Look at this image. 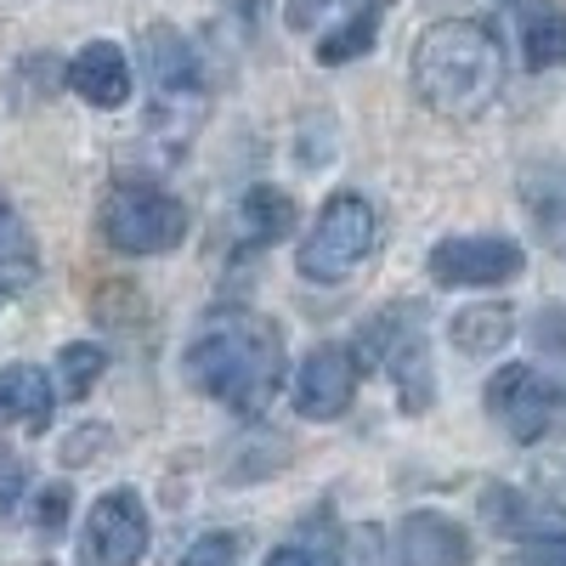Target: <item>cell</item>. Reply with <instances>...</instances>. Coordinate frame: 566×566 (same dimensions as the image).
Returning a JSON list of instances; mask_svg holds the SVG:
<instances>
[{
	"mask_svg": "<svg viewBox=\"0 0 566 566\" xmlns=\"http://www.w3.org/2000/svg\"><path fill=\"white\" fill-rule=\"evenodd\" d=\"M522 199L533 210L538 227V244L566 255V165H533L522 176Z\"/></svg>",
	"mask_w": 566,
	"mask_h": 566,
	"instance_id": "5bb4252c",
	"label": "cell"
},
{
	"mask_svg": "<svg viewBox=\"0 0 566 566\" xmlns=\"http://www.w3.org/2000/svg\"><path fill=\"white\" fill-rule=\"evenodd\" d=\"M148 555V510L130 488H114L91 504L80 527V560L85 566H136Z\"/></svg>",
	"mask_w": 566,
	"mask_h": 566,
	"instance_id": "ba28073f",
	"label": "cell"
},
{
	"mask_svg": "<svg viewBox=\"0 0 566 566\" xmlns=\"http://www.w3.org/2000/svg\"><path fill=\"white\" fill-rule=\"evenodd\" d=\"M142 69H148V85H154V108H148V130L165 136V148L181 154L193 142L199 119H205V63L199 52L187 45L181 29L170 23H154L142 29Z\"/></svg>",
	"mask_w": 566,
	"mask_h": 566,
	"instance_id": "3957f363",
	"label": "cell"
},
{
	"mask_svg": "<svg viewBox=\"0 0 566 566\" xmlns=\"http://www.w3.org/2000/svg\"><path fill=\"white\" fill-rule=\"evenodd\" d=\"M69 504H74V493H69L63 482H52V488L34 499V527H40L45 538H57V533L69 527Z\"/></svg>",
	"mask_w": 566,
	"mask_h": 566,
	"instance_id": "603a6c76",
	"label": "cell"
},
{
	"mask_svg": "<svg viewBox=\"0 0 566 566\" xmlns=\"http://www.w3.org/2000/svg\"><path fill=\"white\" fill-rule=\"evenodd\" d=\"M374 544H380V566H470L464 527H453L448 515H431V510L408 515L391 538L374 533Z\"/></svg>",
	"mask_w": 566,
	"mask_h": 566,
	"instance_id": "8fae6325",
	"label": "cell"
},
{
	"mask_svg": "<svg viewBox=\"0 0 566 566\" xmlns=\"http://www.w3.org/2000/svg\"><path fill=\"white\" fill-rule=\"evenodd\" d=\"M108 374V352L103 346H91V340H74V346H63V357H57V386H63V397H85L91 386H97Z\"/></svg>",
	"mask_w": 566,
	"mask_h": 566,
	"instance_id": "ffe728a7",
	"label": "cell"
},
{
	"mask_svg": "<svg viewBox=\"0 0 566 566\" xmlns=\"http://www.w3.org/2000/svg\"><path fill=\"white\" fill-rule=\"evenodd\" d=\"M515 23H522V57H527L533 74L566 63V12L555 7V0H522V7H515Z\"/></svg>",
	"mask_w": 566,
	"mask_h": 566,
	"instance_id": "9a60e30c",
	"label": "cell"
},
{
	"mask_svg": "<svg viewBox=\"0 0 566 566\" xmlns=\"http://www.w3.org/2000/svg\"><path fill=\"white\" fill-rule=\"evenodd\" d=\"M386 12H391V0H363V7H357L335 34H323V40H317V63H323V69H340V63L368 57V52H374V40H380Z\"/></svg>",
	"mask_w": 566,
	"mask_h": 566,
	"instance_id": "e0dca14e",
	"label": "cell"
},
{
	"mask_svg": "<svg viewBox=\"0 0 566 566\" xmlns=\"http://www.w3.org/2000/svg\"><path fill=\"white\" fill-rule=\"evenodd\" d=\"M510 328H515V312L510 306H499V301H488V306H464L459 317H453V346L464 352V357H488V352H499V346H510Z\"/></svg>",
	"mask_w": 566,
	"mask_h": 566,
	"instance_id": "d6986e66",
	"label": "cell"
},
{
	"mask_svg": "<svg viewBox=\"0 0 566 566\" xmlns=\"http://www.w3.org/2000/svg\"><path fill=\"white\" fill-rule=\"evenodd\" d=\"M515 566H566V527H555L544 538H527V549H522Z\"/></svg>",
	"mask_w": 566,
	"mask_h": 566,
	"instance_id": "484cf974",
	"label": "cell"
},
{
	"mask_svg": "<svg viewBox=\"0 0 566 566\" xmlns=\"http://www.w3.org/2000/svg\"><path fill=\"white\" fill-rule=\"evenodd\" d=\"M69 85L80 91L91 108H125L130 85H136L130 80V57L119 52L114 40H91V45H80L74 63H69Z\"/></svg>",
	"mask_w": 566,
	"mask_h": 566,
	"instance_id": "7c38bea8",
	"label": "cell"
},
{
	"mask_svg": "<svg viewBox=\"0 0 566 566\" xmlns=\"http://www.w3.org/2000/svg\"><path fill=\"white\" fill-rule=\"evenodd\" d=\"M34 272V239H29V227L23 216L0 199V277L7 283H23Z\"/></svg>",
	"mask_w": 566,
	"mask_h": 566,
	"instance_id": "44dd1931",
	"label": "cell"
},
{
	"mask_svg": "<svg viewBox=\"0 0 566 566\" xmlns=\"http://www.w3.org/2000/svg\"><path fill=\"white\" fill-rule=\"evenodd\" d=\"M181 566H239V538L232 533H205L193 549L181 555Z\"/></svg>",
	"mask_w": 566,
	"mask_h": 566,
	"instance_id": "cb8c5ba5",
	"label": "cell"
},
{
	"mask_svg": "<svg viewBox=\"0 0 566 566\" xmlns=\"http://www.w3.org/2000/svg\"><path fill=\"white\" fill-rule=\"evenodd\" d=\"M103 239L119 255H165L187 239V210L154 181H119L103 199Z\"/></svg>",
	"mask_w": 566,
	"mask_h": 566,
	"instance_id": "5b68a950",
	"label": "cell"
},
{
	"mask_svg": "<svg viewBox=\"0 0 566 566\" xmlns=\"http://www.w3.org/2000/svg\"><path fill=\"white\" fill-rule=\"evenodd\" d=\"M261 566H340V549H335V538L306 533V538H295V544H277Z\"/></svg>",
	"mask_w": 566,
	"mask_h": 566,
	"instance_id": "7402d4cb",
	"label": "cell"
},
{
	"mask_svg": "<svg viewBox=\"0 0 566 566\" xmlns=\"http://www.w3.org/2000/svg\"><path fill=\"white\" fill-rule=\"evenodd\" d=\"M374 239H380V216H374V205L363 193H335L317 210V227L306 232L295 266H301L306 283H346L368 261Z\"/></svg>",
	"mask_w": 566,
	"mask_h": 566,
	"instance_id": "277c9868",
	"label": "cell"
},
{
	"mask_svg": "<svg viewBox=\"0 0 566 566\" xmlns=\"http://www.w3.org/2000/svg\"><path fill=\"white\" fill-rule=\"evenodd\" d=\"M357 386H363L357 352L352 346H317L295 374V408H301V419H340L357 402Z\"/></svg>",
	"mask_w": 566,
	"mask_h": 566,
	"instance_id": "30bf717a",
	"label": "cell"
},
{
	"mask_svg": "<svg viewBox=\"0 0 566 566\" xmlns=\"http://www.w3.org/2000/svg\"><path fill=\"white\" fill-rule=\"evenodd\" d=\"M482 522L499 533V538H544V533H555L560 522H538V504L527 499V493H515V488H504V482H493L488 493H482Z\"/></svg>",
	"mask_w": 566,
	"mask_h": 566,
	"instance_id": "ac0fdd59",
	"label": "cell"
},
{
	"mask_svg": "<svg viewBox=\"0 0 566 566\" xmlns=\"http://www.w3.org/2000/svg\"><path fill=\"white\" fill-rule=\"evenodd\" d=\"M527 272V250L515 239H442L431 250V277L442 290H493Z\"/></svg>",
	"mask_w": 566,
	"mask_h": 566,
	"instance_id": "9c48e42d",
	"label": "cell"
},
{
	"mask_svg": "<svg viewBox=\"0 0 566 566\" xmlns=\"http://www.w3.org/2000/svg\"><path fill=\"white\" fill-rule=\"evenodd\" d=\"M335 0H283V18H290V29H312Z\"/></svg>",
	"mask_w": 566,
	"mask_h": 566,
	"instance_id": "83f0119b",
	"label": "cell"
},
{
	"mask_svg": "<svg viewBox=\"0 0 566 566\" xmlns=\"http://www.w3.org/2000/svg\"><path fill=\"white\" fill-rule=\"evenodd\" d=\"M295 227V199L283 193V187H250V193L239 199V239L244 244H255V250H266V244H277L283 232Z\"/></svg>",
	"mask_w": 566,
	"mask_h": 566,
	"instance_id": "2e32d148",
	"label": "cell"
},
{
	"mask_svg": "<svg viewBox=\"0 0 566 566\" xmlns=\"http://www.w3.org/2000/svg\"><path fill=\"white\" fill-rule=\"evenodd\" d=\"M181 368L193 380V391L216 397L221 408L261 413L272 402V391L283 386V335L261 312L221 306L193 328Z\"/></svg>",
	"mask_w": 566,
	"mask_h": 566,
	"instance_id": "6da1fadb",
	"label": "cell"
},
{
	"mask_svg": "<svg viewBox=\"0 0 566 566\" xmlns=\"http://www.w3.org/2000/svg\"><path fill=\"white\" fill-rule=\"evenodd\" d=\"M23 493H29V470H23V464H0V522L18 510Z\"/></svg>",
	"mask_w": 566,
	"mask_h": 566,
	"instance_id": "4316f807",
	"label": "cell"
},
{
	"mask_svg": "<svg viewBox=\"0 0 566 566\" xmlns=\"http://www.w3.org/2000/svg\"><path fill=\"white\" fill-rule=\"evenodd\" d=\"M560 408H566L560 386L544 380V374L527 368V363H504L488 380V413L504 424L515 442H544L549 424L560 419Z\"/></svg>",
	"mask_w": 566,
	"mask_h": 566,
	"instance_id": "52a82bcc",
	"label": "cell"
},
{
	"mask_svg": "<svg viewBox=\"0 0 566 566\" xmlns=\"http://www.w3.org/2000/svg\"><path fill=\"white\" fill-rule=\"evenodd\" d=\"M357 363L386 368L391 374V391L402 397L408 413L431 408L437 374H431V346H424V312L419 306H391V312L374 317L363 328V357Z\"/></svg>",
	"mask_w": 566,
	"mask_h": 566,
	"instance_id": "8992f818",
	"label": "cell"
},
{
	"mask_svg": "<svg viewBox=\"0 0 566 566\" xmlns=\"http://www.w3.org/2000/svg\"><path fill=\"white\" fill-rule=\"evenodd\" d=\"M533 340L549 352V357H560L566 363V306H544V312H533Z\"/></svg>",
	"mask_w": 566,
	"mask_h": 566,
	"instance_id": "d4e9b609",
	"label": "cell"
},
{
	"mask_svg": "<svg viewBox=\"0 0 566 566\" xmlns=\"http://www.w3.org/2000/svg\"><path fill=\"white\" fill-rule=\"evenodd\" d=\"M52 380H45V368L34 363H12V368H0V419L7 424H23L29 437H40L45 424H52Z\"/></svg>",
	"mask_w": 566,
	"mask_h": 566,
	"instance_id": "4fadbf2b",
	"label": "cell"
},
{
	"mask_svg": "<svg viewBox=\"0 0 566 566\" xmlns=\"http://www.w3.org/2000/svg\"><path fill=\"white\" fill-rule=\"evenodd\" d=\"M413 97L442 119H476L504 91V45L488 23L448 18L413 40L408 57Z\"/></svg>",
	"mask_w": 566,
	"mask_h": 566,
	"instance_id": "7a4b0ae2",
	"label": "cell"
}]
</instances>
